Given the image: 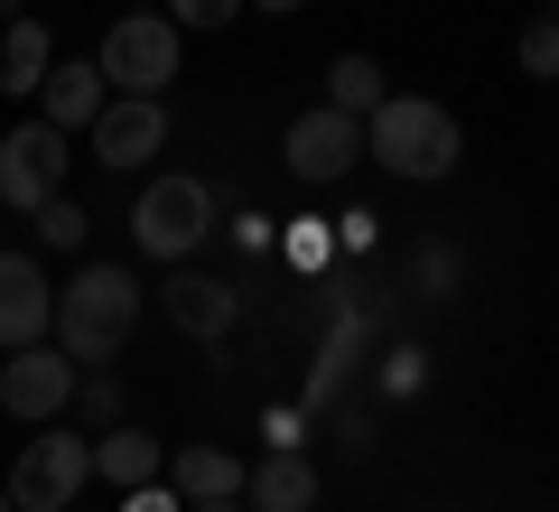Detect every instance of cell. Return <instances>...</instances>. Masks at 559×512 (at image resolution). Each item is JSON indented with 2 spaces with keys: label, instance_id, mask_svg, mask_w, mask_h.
<instances>
[{
  "label": "cell",
  "instance_id": "5bb4252c",
  "mask_svg": "<svg viewBox=\"0 0 559 512\" xmlns=\"http://www.w3.org/2000/svg\"><path fill=\"white\" fill-rule=\"evenodd\" d=\"M242 503L252 512H318V466L299 448H271L252 466V485H242Z\"/></svg>",
  "mask_w": 559,
  "mask_h": 512
},
{
  "label": "cell",
  "instance_id": "6da1fadb",
  "mask_svg": "<svg viewBox=\"0 0 559 512\" xmlns=\"http://www.w3.org/2000/svg\"><path fill=\"white\" fill-rule=\"evenodd\" d=\"M140 279H131V261H84L75 279L57 289V345L94 373V364H112L121 345H131V326H140Z\"/></svg>",
  "mask_w": 559,
  "mask_h": 512
},
{
  "label": "cell",
  "instance_id": "9c48e42d",
  "mask_svg": "<svg viewBox=\"0 0 559 512\" xmlns=\"http://www.w3.org/2000/svg\"><path fill=\"white\" fill-rule=\"evenodd\" d=\"M84 140H94L103 168H121V178H131V168H150V158L168 150V103H159V94H112V103H103V121H94Z\"/></svg>",
  "mask_w": 559,
  "mask_h": 512
},
{
  "label": "cell",
  "instance_id": "cb8c5ba5",
  "mask_svg": "<svg viewBox=\"0 0 559 512\" xmlns=\"http://www.w3.org/2000/svg\"><path fill=\"white\" fill-rule=\"evenodd\" d=\"M121 512H187V503H178V485H168V475H159V485H140V493H121Z\"/></svg>",
  "mask_w": 559,
  "mask_h": 512
},
{
  "label": "cell",
  "instance_id": "4dcf8cb0",
  "mask_svg": "<svg viewBox=\"0 0 559 512\" xmlns=\"http://www.w3.org/2000/svg\"><path fill=\"white\" fill-rule=\"evenodd\" d=\"M131 10H150V0H131Z\"/></svg>",
  "mask_w": 559,
  "mask_h": 512
},
{
  "label": "cell",
  "instance_id": "2e32d148",
  "mask_svg": "<svg viewBox=\"0 0 559 512\" xmlns=\"http://www.w3.org/2000/svg\"><path fill=\"white\" fill-rule=\"evenodd\" d=\"M47 66H57V38L20 10V20H10V38H0V84H10V94H38Z\"/></svg>",
  "mask_w": 559,
  "mask_h": 512
},
{
  "label": "cell",
  "instance_id": "52a82bcc",
  "mask_svg": "<svg viewBox=\"0 0 559 512\" xmlns=\"http://www.w3.org/2000/svg\"><path fill=\"white\" fill-rule=\"evenodd\" d=\"M66 131L57 121H20V131L0 140V205H20V215H38V205L66 197Z\"/></svg>",
  "mask_w": 559,
  "mask_h": 512
},
{
  "label": "cell",
  "instance_id": "277c9868",
  "mask_svg": "<svg viewBox=\"0 0 559 512\" xmlns=\"http://www.w3.org/2000/svg\"><path fill=\"white\" fill-rule=\"evenodd\" d=\"M94 66H103L112 94H168V75H178V20H168V10H121V20L103 28Z\"/></svg>",
  "mask_w": 559,
  "mask_h": 512
},
{
  "label": "cell",
  "instance_id": "8992f818",
  "mask_svg": "<svg viewBox=\"0 0 559 512\" xmlns=\"http://www.w3.org/2000/svg\"><path fill=\"white\" fill-rule=\"evenodd\" d=\"M75 382H84V364L66 355L57 335H47V345H20V355L0 364V410L28 419V429H47V419L75 410Z\"/></svg>",
  "mask_w": 559,
  "mask_h": 512
},
{
  "label": "cell",
  "instance_id": "ba28073f",
  "mask_svg": "<svg viewBox=\"0 0 559 512\" xmlns=\"http://www.w3.org/2000/svg\"><path fill=\"white\" fill-rule=\"evenodd\" d=\"M280 158H289V178L336 187V178H355V158H364V121L336 112V103H318V112H299L280 131Z\"/></svg>",
  "mask_w": 559,
  "mask_h": 512
},
{
  "label": "cell",
  "instance_id": "8fae6325",
  "mask_svg": "<svg viewBox=\"0 0 559 512\" xmlns=\"http://www.w3.org/2000/svg\"><path fill=\"white\" fill-rule=\"evenodd\" d=\"M159 308H168V326H178V335L215 345V335H234V317H242V289H234V279H215V271H178V279L159 289Z\"/></svg>",
  "mask_w": 559,
  "mask_h": 512
},
{
  "label": "cell",
  "instance_id": "e0dca14e",
  "mask_svg": "<svg viewBox=\"0 0 559 512\" xmlns=\"http://www.w3.org/2000/svg\"><path fill=\"white\" fill-rule=\"evenodd\" d=\"M382 94H392V84H382V66H373V57H336V66H326V103H336V112L373 121V112H382Z\"/></svg>",
  "mask_w": 559,
  "mask_h": 512
},
{
  "label": "cell",
  "instance_id": "ffe728a7",
  "mask_svg": "<svg viewBox=\"0 0 559 512\" xmlns=\"http://www.w3.org/2000/svg\"><path fill=\"white\" fill-rule=\"evenodd\" d=\"M289 261H299V271H326V261H336V215H299L289 224Z\"/></svg>",
  "mask_w": 559,
  "mask_h": 512
},
{
  "label": "cell",
  "instance_id": "f546056e",
  "mask_svg": "<svg viewBox=\"0 0 559 512\" xmlns=\"http://www.w3.org/2000/svg\"><path fill=\"white\" fill-rule=\"evenodd\" d=\"M0 512H20V503H10V485H0Z\"/></svg>",
  "mask_w": 559,
  "mask_h": 512
},
{
  "label": "cell",
  "instance_id": "603a6c76",
  "mask_svg": "<svg viewBox=\"0 0 559 512\" xmlns=\"http://www.w3.org/2000/svg\"><path fill=\"white\" fill-rule=\"evenodd\" d=\"M419 373H429V364H419V355H411V345H401V355H392V364H382V392H392V401H411V392H419Z\"/></svg>",
  "mask_w": 559,
  "mask_h": 512
},
{
  "label": "cell",
  "instance_id": "7c38bea8",
  "mask_svg": "<svg viewBox=\"0 0 559 512\" xmlns=\"http://www.w3.org/2000/svg\"><path fill=\"white\" fill-rule=\"evenodd\" d=\"M38 94H47V112H38V121H57V131L75 140V131H94V121H103L112 84H103V66L84 57V66H47V84H38Z\"/></svg>",
  "mask_w": 559,
  "mask_h": 512
},
{
  "label": "cell",
  "instance_id": "7402d4cb",
  "mask_svg": "<svg viewBox=\"0 0 559 512\" xmlns=\"http://www.w3.org/2000/svg\"><path fill=\"white\" fill-rule=\"evenodd\" d=\"M234 10H242V0H168V20H178V38H187V28H224Z\"/></svg>",
  "mask_w": 559,
  "mask_h": 512
},
{
  "label": "cell",
  "instance_id": "4fadbf2b",
  "mask_svg": "<svg viewBox=\"0 0 559 512\" xmlns=\"http://www.w3.org/2000/svg\"><path fill=\"white\" fill-rule=\"evenodd\" d=\"M94 475H103V485H121V493H140V485H159V475H168V448H159L150 429L121 419V429L94 438Z\"/></svg>",
  "mask_w": 559,
  "mask_h": 512
},
{
  "label": "cell",
  "instance_id": "9a60e30c",
  "mask_svg": "<svg viewBox=\"0 0 559 512\" xmlns=\"http://www.w3.org/2000/svg\"><path fill=\"white\" fill-rule=\"evenodd\" d=\"M168 485H178V503H224L252 485V466L234 448H168Z\"/></svg>",
  "mask_w": 559,
  "mask_h": 512
},
{
  "label": "cell",
  "instance_id": "d6986e66",
  "mask_svg": "<svg viewBox=\"0 0 559 512\" xmlns=\"http://www.w3.org/2000/svg\"><path fill=\"white\" fill-rule=\"evenodd\" d=\"M75 419H84V429H94V438H103V429H121V382L103 373V364H94V373L75 382Z\"/></svg>",
  "mask_w": 559,
  "mask_h": 512
},
{
  "label": "cell",
  "instance_id": "4316f807",
  "mask_svg": "<svg viewBox=\"0 0 559 512\" xmlns=\"http://www.w3.org/2000/svg\"><path fill=\"white\" fill-rule=\"evenodd\" d=\"M187 512H252V503H242V493H224V503H187Z\"/></svg>",
  "mask_w": 559,
  "mask_h": 512
},
{
  "label": "cell",
  "instance_id": "83f0119b",
  "mask_svg": "<svg viewBox=\"0 0 559 512\" xmlns=\"http://www.w3.org/2000/svg\"><path fill=\"white\" fill-rule=\"evenodd\" d=\"M252 10H308V0H252Z\"/></svg>",
  "mask_w": 559,
  "mask_h": 512
},
{
  "label": "cell",
  "instance_id": "30bf717a",
  "mask_svg": "<svg viewBox=\"0 0 559 512\" xmlns=\"http://www.w3.org/2000/svg\"><path fill=\"white\" fill-rule=\"evenodd\" d=\"M57 335V289H47L38 252H0V355L47 345Z\"/></svg>",
  "mask_w": 559,
  "mask_h": 512
},
{
  "label": "cell",
  "instance_id": "d4e9b609",
  "mask_svg": "<svg viewBox=\"0 0 559 512\" xmlns=\"http://www.w3.org/2000/svg\"><path fill=\"white\" fill-rule=\"evenodd\" d=\"M373 224L382 215H364V205H355V215H336V252H373Z\"/></svg>",
  "mask_w": 559,
  "mask_h": 512
},
{
  "label": "cell",
  "instance_id": "3957f363",
  "mask_svg": "<svg viewBox=\"0 0 559 512\" xmlns=\"http://www.w3.org/2000/svg\"><path fill=\"white\" fill-rule=\"evenodd\" d=\"M205 234H215V187H205V178L159 168V178L140 187V205H131V242H140L150 261H187Z\"/></svg>",
  "mask_w": 559,
  "mask_h": 512
},
{
  "label": "cell",
  "instance_id": "484cf974",
  "mask_svg": "<svg viewBox=\"0 0 559 512\" xmlns=\"http://www.w3.org/2000/svg\"><path fill=\"white\" fill-rule=\"evenodd\" d=\"M419 279H429V289H457V252H448V242H429V252H419Z\"/></svg>",
  "mask_w": 559,
  "mask_h": 512
},
{
  "label": "cell",
  "instance_id": "5b68a950",
  "mask_svg": "<svg viewBox=\"0 0 559 512\" xmlns=\"http://www.w3.org/2000/svg\"><path fill=\"white\" fill-rule=\"evenodd\" d=\"M84 485H94V438H75L66 419H47L20 448V466H10V503L20 512H66Z\"/></svg>",
  "mask_w": 559,
  "mask_h": 512
},
{
  "label": "cell",
  "instance_id": "44dd1931",
  "mask_svg": "<svg viewBox=\"0 0 559 512\" xmlns=\"http://www.w3.org/2000/svg\"><path fill=\"white\" fill-rule=\"evenodd\" d=\"M522 75H550V84H559V20H532V28H522Z\"/></svg>",
  "mask_w": 559,
  "mask_h": 512
},
{
  "label": "cell",
  "instance_id": "7a4b0ae2",
  "mask_svg": "<svg viewBox=\"0 0 559 512\" xmlns=\"http://www.w3.org/2000/svg\"><path fill=\"white\" fill-rule=\"evenodd\" d=\"M457 112L448 103H429V94H382V112L364 121V158L373 168H392V178H411V187H439L448 168H457Z\"/></svg>",
  "mask_w": 559,
  "mask_h": 512
},
{
  "label": "cell",
  "instance_id": "ac0fdd59",
  "mask_svg": "<svg viewBox=\"0 0 559 512\" xmlns=\"http://www.w3.org/2000/svg\"><path fill=\"white\" fill-rule=\"evenodd\" d=\"M28 234H38L47 252H84V234H94V224H84L75 197H57V205H38V215H28Z\"/></svg>",
  "mask_w": 559,
  "mask_h": 512
},
{
  "label": "cell",
  "instance_id": "1f68e13d",
  "mask_svg": "<svg viewBox=\"0 0 559 512\" xmlns=\"http://www.w3.org/2000/svg\"><path fill=\"white\" fill-rule=\"evenodd\" d=\"M550 20H559V0H550Z\"/></svg>",
  "mask_w": 559,
  "mask_h": 512
},
{
  "label": "cell",
  "instance_id": "f1b7e54d",
  "mask_svg": "<svg viewBox=\"0 0 559 512\" xmlns=\"http://www.w3.org/2000/svg\"><path fill=\"white\" fill-rule=\"evenodd\" d=\"M0 20H20V0H0Z\"/></svg>",
  "mask_w": 559,
  "mask_h": 512
}]
</instances>
